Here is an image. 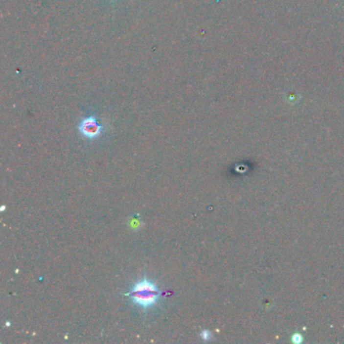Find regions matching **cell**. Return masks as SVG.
<instances>
[{
  "mask_svg": "<svg viewBox=\"0 0 344 344\" xmlns=\"http://www.w3.org/2000/svg\"><path fill=\"white\" fill-rule=\"evenodd\" d=\"M125 296L130 298L136 305L140 306L144 309L153 307L156 305L161 298V292L156 284L150 282L146 277L142 281L137 283L132 291L126 293Z\"/></svg>",
  "mask_w": 344,
  "mask_h": 344,
  "instance_id": "cell-1",
  "label": "cell"
},
{
  "mask_svg": "<svg viewBox=\"0 0 344 344\" xmlns=\"http://www.w3.org/2000/svg\"><path fill=\"white\" fill-rule=\"evenodd\" d=\"M103 126L97 121L95 116L84 118L79 124V130L82 136L89 139H94L102 133Z\"/></svg>",
  "mask_w": 344,
  "mask_h": 344,
  "instance_id": "cell-2",
  "label": "cell"
},
{
  "mask_svg": "<svg viewBox=\"0 0 344 344\" xmlns=\"http://www.w3.org/2000/svg\"><path fill=\"white\" fill-rule=\"evenodd\" d=\"M201 337H202L204 340H208V339L210 338V333H209V331L204 330V331L201 333Z\"/></svg>",
  "mask_w": 344,
  "mask_h": 344,
  "instance_id": "cell-3",
  "label": "cell"
}]
</instances>
